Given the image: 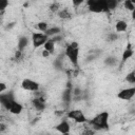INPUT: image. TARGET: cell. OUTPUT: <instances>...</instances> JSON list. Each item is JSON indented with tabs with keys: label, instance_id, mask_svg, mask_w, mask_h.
I'll return each instance as SVG.
<instances>
[{
	"label": "cell",
	"instance_id": "cell-3",
	"mask_svg": "<svg viewBox=\"0 0 135 135\" xmlns=\"http://www.w3.org/2000/svg\"><path fill=\"white\" fill-rule=\"evenodd\" d=\"M86 5H88L89 11L92 13H95V14L109 13L105 0H88Z\"/></svg>",
	"mask_w": 135,
	"mask_h": 135
},
{
	"label": "cell",
	"instance_id": "cell-24",
	"mask_svg": "<svg viewBox=\"0 0 135 135\" xmlns=\"http://www.w3.org/2000/svg\"><path fill=\"white\" fill-rule=\"evenodd\" d=\"M7 90V85L5 82H0V93H3Z\"/></svg>",
	"mask_w": 135,
	"mask_h": 135
},
{
	"label": "cell",
	"instance_id": "cell-5",
	"mask_svg": "<svg viewBox=\"0 0 135 135\" xmlns=\"http://www.w3.org/2000/svg\"><path fill=\"white\" fill-rule=\"evenodd\" d=\"M66 116H68V118L74 120L76 123H84V122H86V117H85L83 111L79 110V109H74V110L69 111Z\"/></svg>",
	"mask_w": 135,
	"mask_h": 135
},
{
	"label": "cell",
	"instance_id": "cell-19",
	"mask_svg": "<svg viewBox=\"0 0 135 135\" xmlns=\"http://www.w3.org/2000/svg\"><path fill=\"white\" fill-rule=\"evenodd\" d=\"M59 32H60V28H59V27H56V26H52L51 28L49 27V28L46 30L45 34H46L49 37H52V36H54V35H56V34H59Z\"/></svg>",
	"mask_w": 135,
	"mask_h": 135
},
{
	"label": "cell",
	"instance_id": "cell-12",
	"mask_svg": "<svg viewBox=\"0 0 135 135\" xmlns=\"http://www.w3.org/2000/svg\"><path fill=\"white\" fill-rule=\"evenodd\" d=\"M132 56H133V47H132V44H131V43H128V44H127V47H126L124 51L122 52L121 61H122V62H126L127 60H129L130 58H132Z\"/></svg>",
	"mask_w": 135,
	"mask_h": 135
},
{
	"label": "cell",
	"instance_id": "cell-1",
	"mask_svg": "<svg viewBox=\"0 0 135 135\" xmlns=\"http://www.w3.org/2000/svg\"><path fill=\"white\" fill-rule=\"evenodd\" d=\"M79 53H80L79 44L76 41H73V42L69 43L65 47V51H64L65 57L76 68H78V65H79Z\"/></svg>",
	"mask_w": 135,
	"mask_h": 135
},
{
	"label": "cell",
	"instance_id": "cell-23",
	"mask_svg": "<svg viewBox=\"0 0 135 135\" xmlns=\"http://www.w3.org/2000/svg\"><path fill=\"white\" fill-rule=\"evenodd\" d=\"M72 1V3H73V5L75 6V7H78V6H80L83 2H84V0H71Z\"/></svg>",
	"mask_w": 135,
	"mask_h": 135
},
{
	"label": "cell",
	"instance_id": "cell-25",
	"mask_svg": "<svg viewBox=\"0 0 135 135\" xmlns=\"http://www.w3.org/2000/svg\"><path fill=\"white\" fill-rule=\"evenodd\" d=\"M6 130V126L4 123H0V132H3Z\"/></svg>",
	"mask_w": 135,
	"mask_h": 135
},
{
	"label": "cell",
	"instance_id": "cell-16",
	"mask_svg": "<svg viewBox=\"0 0 135 135\" xmlns=\"http://www.w3.org/2000/svg\"><path fill=\"white\" fill-rule=\"evenodd\" d=\"M105 3H107V7L109 9V12L111 11H115L119 4V1L118 0H105Z\"/></svg>",
	"mask_w": 135,
	"mask_h": 135
},
{
	"label": "cell",
	"instance_id": "cell-9",
	"mask_svg": "<svg viewBox=\"0 0 135 135\" xmlns=\"http://www.w3.org/2000/svg\"><path fill=\"white\" fill-rule=\"evenodd\" d=\"M9 113H12V114H14V115H19L22 111H23V105L19 102V101H17L16 99L11 103V105H9V108H8V110H7Z\"/></svg>",
	"mask_w": 135,
	"mask_h": 135
},
{
	"label": "cell",
	"instance_id": "cell-22",
	"mask_svg": "<svg viewBox=\"0 0 135 135\" xmlns=\"http://www.w3.org/2000/svg\"><path fill=\"white\" fill-rule=\"evenodd\" d=\"M9 1L8 0H0V12H3L8 6Z\"/></svg>",
	"mask_w": 135,
	"mask_h": 135
},
{
	"label": "cell",
	"instance_id": "cell-7",
	"mask_svg": "<svg viewBox=\"0 0 135 135\" xmlns=\"http://www.w3.org/2000/svg\"><path fill=\"white\" fill-rule=\"evenodd\" d=\"M135 95V86H130V88H126L120 90L117 93V98L121 99V100H131Z\"/></svg>",
	"mask_w": 135,
	"mask_h": 135
},
{
	"label": "cell",
	"instance_id": "cell-20",
	"mask_svg": "<svg viewBox=\"0 0 135 135\" xmlns=\"http://www.w3.org/2000/svg\"><path fill=\"white\" fill-rule=\"evenodd\" d=\"M37 28L39 30V32H42V33H45L46 30L49 28V24L45 22V21H40L37 23Z\"/></svg>",
	"mask_w": 135,
	"mask_h": 135
},
{
	"label": "cell",
	"instance_id": "cell-6",
	"mask_svg": "<svg viewBox=\"0 0 135 135\" xmlns=\"http://www.w3.org/2000/svg\"><path fill=\"white\" fill-rule=\"evenodd\" d=\"M20 85L24 91H27V92H37L40 88V84L36 80H33L31 78H24L21 81Z\"/></svg>",
	"mask_w": 135,
	"mask_h": 135
},
{
	"label": "cell",
	"instance_id": "cell-11",
	"mask_svg": "<svg viewBox=\"0 0 135 135\" xmlns=\"http://www.w3.org/2000/svg\"><path fill=\"white\" fill-rule=\"evenodd\" d=\"M42 46H43V49H44L45 52H47L49 54H53L55 52V39H53V38L50 37L44 42V44Z\"/></svg>",
	"mask_w": 135,
	"mask_h": 135
},
{
	"label": "cell",
	"instance_id": "cell-4",
	"mask_svg": "<svg viewBox=\"0 0 135 135\" xmlns=\"http://www.w3.org/2000/svg\"><path fill=\"white\" fill-rule=\"evenodd\" d=\"M50 37L45 34V33H42V32H36V33H33L32 35V44L34 46V49H39L41 47L44 42L49 39Z\"/></svg>",
	"mask_w": 135,
	"mask_h": 135
},
{
	"label": "cell",
	"instance_id": "cell-18",
	"mask_svg": "<svg viewBox=\"0 0 135 135\" xmlns=\"http://www.w3.org/2000/svg\"><path fill=\"white\" fill-rule=\"evenodd\" d=\"M126 80H127V82H129L130 84H134V83H135V71H134V70H132L130 73L127 74Z\"/></svg>",
	"mask_w": 135,
	"mask_h": 135
},
{
	"label": "cell",
	"instance_id": "cell-10",
	"mask_svg": "<svg viewBox=\"0 0 135 135\" xmlns=\"http://www.w3.org/2000/svg\"><path fill=\"white\" fill-rule=\"evenodd\" d=\"M56 131L61 133V134H69L71 131V126L69 123L68 120H62L61 122H59L56 127H55Z\"/></svg>",
	"mask_w": 135,
	"mask_h": 135
},
{
	"label": "cell",
	"instance_id": "cell-8",
	"mask_svg": "<svg viewBox=\"0 0 135 135\" xmlns=\"http://www.w3.org/2000/svg\"><path fill=\"white\" fill-rule=\"evenodd\" d=\"M15 100V97H14V94L12 92H8V93H0V104L5 109V110H8L11 103Z\"/></svg>",
	"mask_w": 135,
	"mask_h": 135
},
{
	"label": "cell",
	"instance_id": "cell-14",
	"mask_svg": "<svg viewBox=\"0 0 135 135\" xmlns=\"http://www.w3.org/2000/svg\"><path fill=\"white\" fill-rule=\"evenodd\" d=\"M128 28V23L124 20H118L115 23V31L117 33H124Z\"/></svg>",
	"mask_w": 135,
	"mask_h": 135
},
{
	"label": "cell",
	"instance_id": "cell-21",
	"mask_svg": "<svg viewBox=\"0 0 135 135\" xmlns=\"http://www.w3.org/2000/svg\"><path fill=\"white\" fill-rule=\"evenodd\" d=\"M58 15H59V17L62 18V19H68V18L71 17V14H70V12H69L66 8H62L61 11H59Z\"/></svg>",
	"mask_w": 135,
	"mask_h": 135
},
{
	"label": "cell",
	"instance_id": "cell-2",
	"mask_svg": "<svg viewBox=\"0 0 135 135\" xmlns=\"http://www.w3.org/2000/svg\"><path fill=\"white\" fill-rule=\"evenodd\" d=\"M109 117L110 115L107 111L100 112L90 120V124L96 130H108L109 129Z\"/></svg>",
	"mask_w": 135,
	"mask_h": 135
},
{
	"label": "cell",
	"instance_id": "cell-26",
	"mask_svg": "<svg viewBox=\"0 0 135 135\" xmlns=\"http://www.w3.org/2000/svg\"><path fill=\"white\" fill-rule=\"evenodd\" d=\"M118 1H119V2H121V1H123V0H118Z\"/></svg>",
	"mask_w": 135,
	"mask_h": 135
},
{
	"label": "cell",
	"instance_id": "cell-15",
	"mask_svg": "<svg viewBox=\"0 0 135 135\" xmlns=\"http://www.w3.org/2000/svg\"><path fill=\"white\" fill-rule=\"evenodd\" d=\"M28 43V38L25 37V36H22L19 38V41H18V51H23L25 49V46L27 45Z\"/></svg>",
	"mask_w": 135,
	"mask_h": 135
},
{
	"label": "cell",
	"instance_id": "cell-13",
	"mask_svg": "<svg viewBox=\"0 0 135 135\" xmlns=\"http://www.w3.org/2000/svg\"><path fill=\"white\" fill-rule=\"evenodd\" d=\"M33 105L37 111H43L45 109V101L39 97V98H34L33 99Z\"/></svg>",
	"mask_w": 135,
	"mask_h": 135
},
{
	"label": "cell",
	"instance_id": "cell-17",
	"mask_svg": "<svg viewBox=\"0 0 135 135\" xmlns=\"http://www.w3.org/2000/svg\"><path fill=\"white\" fill-rule=\"evenodd\" d=\"M123 6L127 11L134 12V9H135V0H123Z\"/></svg>",
	"mask_w": 135,
	"mask_h": 135
}]
</instances>
